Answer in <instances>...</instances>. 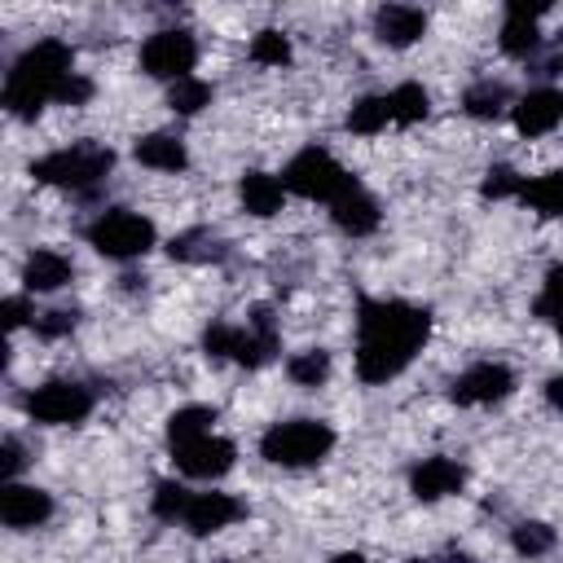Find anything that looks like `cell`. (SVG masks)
<instances>
[{
  "label": "cell",
  "instance_id": "obj_1",
  "mask_svg": "<svg viewBox=\"0 0 563 563\" xmlns=\"http://www.w3.org/2000/svg\"><path fill=\"white\" fill-rule=\"evenodd\" d=\"M356 374L361 383L396 378L431 334V312L405 299H361L356 317Z\"/></svg>",
  "mask_w": 563,
  "mask_h": 563
},
{
  "label": "cell",
  "instance_id": "obj_2",
  "mask_svg": "<svg viewBox=\"0 0 563 563\" xmlns=\"http://www.w3.org/2000/svg\"><path fill=\"white\" fill-rule=\"evenodd\" d=\"M66 75H75V53H70V44H62V40H40V44H31V48L13 62V70H9V79H4V106H9V114H13V119H35V114L44 110V101L57 97V88L66 84Z\"/></svg>",
  "mask_w": 563,
  "mask_h": 563
},
{
  "label": "cell",
  "instance_id": "obj_3",
  "mask_svg": "<svg viewBox=\"0 0 563 563\" xmlns=\"http://www.w3.org/2000/svg\"><path fill=\"white\" fill-rule=\"evenodd\" d=\"M334 449V431L317 418H290V422H273L260 435V453L273 466H312Z\"/></svg>",
  "mask_w": 563,
  "mask_h": 563
},
{
  "label": "cell",
  "instance_id": "obj_4",
  "mask_svg": "<svg viewBox=\"0 0 563 563\" xmlns=\"http://www.w3.org/2000/svg\"><path fill=\"white\" fill-rule=\"evenodd\" d=\"M282 185H286L290 194H299V198L334 202V198H343L347 189H356V176H352L334 154H325V150L308 145V150H299V154L286 163Z\"/></svg>",
  "mask_w": 563,
  "mask_h": 563
},
{
  "label": "cell",
  "instance_id": "obj_5",
  "mask_svg": "<svg viewBox=\"0 0 563 563\" xmlns=\"http://www.w3.org/2000/svg\"><path fill=\"white\" fill-rule=\"evenodd\" d=\"M110 167H114V150L84 141V145H66V150H53V154L35 158V163H31V176L44 180V185L88 189V185H97Z\"/></svg>",
  "mask_w": 563,
  "mask_h": 563
},
{
  "label": "cell",
  "instance_id": "obj_6",
  "mask_svg": "<svg viewBox=\"0 0 563 563\" xmlns=\"http://www.w3.org/2000/svg\"><path fill=\"white\" fill-rule=\"evenodd\" d=\"M88 242L106 255V260H136L154 246V224L136 211H106L88 224Z\"/></svg>",
  "mask_w": 563,
  "mask_h": 563
},
{
  "label": "cell",
  "instance_id": "obj_7",
  "mask_svg": "<svg viewBox=\"0 0 563 563\" xmlns=\"http://www.w3.org/2000/svg\"><path fill=\"white\" fill-rule=\"evenodd\" d=\"M26 413L44 427H75L92 413V391L70 378H53L26 396Z\"/></svg>",
  "mask_w": 563,
  "mask_h": 563
},
{
  "label": "cell",
  "instance_id": "obj_8",
  "mask_svg": "<svg viewBox=\"0 0 563 563\" xmlns=\"http://www.w3.org/2000/svg\"><path fill=\"white\" fill-rule=\"evenodd\" d=\"M198 62V44L189 31H154L145 44H141V70L154 75V79H189Z\"/></svg>",
  "mask_w": 563,
  "mask_h": 563
},
{
  "label": "cell",
  "instance_id": "obj_9",
  "mask_svg": "<svg viewBox=\"0 0 563 563\" xmlns=\"http://www.w3.org/2000/svg\"><path fill=\"white\" fill-rule=\"evenodd\" d=\"M510 391H515V374L501 361H479V365L462 369L449 387V396L457 405H493V400H506Z\"/></svg>",
  "mask_w": 563,
  "mask_h": 563
},
{
  "label": "cell",
  "instance_id": "obj_10",
  "mask_svg": "<svg viewBox=\"0 0 563 563\" xmlns=\"http://www.w3.org/2000/svg\"><path fill=\"white\" fill-rule=\"evenodd\" d=\"M277 352V325H273V312L268 308H255L246 317V325H233L229 330V361L255 369L264 361H273Z\"/></svg>",
  "mask_w": 563,
  "mask_h": 563
},
{
  "label": "cell",
  "instance_id": "obj_11",
  "mask_svg": "<svg viewBox=\"0 0 563 563\" xmlns=\"http://www.w3.org/2000/svg\"><path fill=\"white\" fill-rule=\"evenodd\" d=\"M172 457H176V466H180L185 475H194V479H220V475L233 466L238 449H233L224 435H198V440L172 444Z\"/></svg>",
  "mask_w": 563,
  "mask_h": 563
},
{
  "label": "cell",
  "instance_id": "obj_12",
  "mask_svg": "<svg viewBox=\"0 0 563 563\" xmlns=\"http://www.w3.org/2000/svg\"><path fill=\"white\" fill-rule=\"evenodd\" d=\"M563 123V92L559 88H532L515 101V128L523 136H545Z\"/></svg>",
  "mask_w": 563,
  "mask_h": 563
},
{
  "label": "cell",
  "instance_id": "obj_13",
  "mask_svg": "<svg viewBox=\"0 0 563 563\" xmlns=\"http://www.w3.org/2000/svg\"><path fill=\"white\" fill-rule=\"evenodd\" d=\"M53 515V497L35 484H4L0 488V519L9 528H35Z\"/></svg>",
  "mask_w": 563,
  "mask_h": 563
},
{
  "label": "cell",
  "instance_id": "obj_14",
  "mask_svg": "<svg viewBox=\"0 0 563 563\" xmlns=\"http://www.w3.org/2000/svg\"><path fill=\"white\" fill-rule=\"evenodd\" d=\"M422 31H427V13L413 4H383L374 13V35L387 48H409L413 40H422Z\"/></svg>",
  "mask_w": 563,
  "mask_h": 563
},
{
  "label": "cell",
  "instance_id": "obj_15",
  "mask_svg": "<svg viewBox=\"0 0 563 563\" xmlns=\"http://www.w3.org/2000/svg\"><path fill=\"white\" fill-rule=\"evenodd\" d=\"M462 479H466V471H462L453 457H427V462H418V466H413L409 488H413V497H418V501H440V497L457 493V488H462Z\"/></svg>",
  "mask_w": 563,
  "mask_h": 563
},
{
  "label": "cell",
  "instance_id": "obj_16",
  "mask_svg": "<svg viewBox=\"0 0 563 563\" xmlns=\"http://www.w3.org/2000/svg\"><path fill=\"white\" fill-rule=\"evenodd\" d=\"M238 515H242V506L229 493H194L189 497V510H185V528L194 537H211V532L229 528Z\"/></svg>",
  "mask_w": 563,
  "mask_h": 563
},
{
  "label": "cell",
  "instance_id": "obj_17",
  "mask_svg": "<svg viewBox=\"0 0 563 563\" xmlns=\"http://www.w3.org/2000/svg\"><path fill=\"white\" fill-rule=\"evenodd\" d=\"M537 13H541V4H510L506 9V22H501V53H510V57H532L537 53V44H541V31H537Z\"/></svg>",
  "mask_w": 563,
  "mask_h": 563
},
{
  "label": "cell",
  "instance_id": "obj_18",
  "mask_svg": "<svg viewBox=\"0 0 563 563\" xmlns=\"http://www.w3.org/2000/svg\"><path fill=\"white\" fill-rule=\"evenodd\" d=\"M330 216H334V224H339L343 233H352V238H365V233L378 229V202H374L361 185L347 189L343 198H334V202H330Z\"/></svg>",
  "mask_w": 563,
  "mask_h": 563
},
{
  "label": "cell",
  "instance_id": "obj_19",
  "mask_svg": "<svg viewBox=\"0 0 563 563\" xmlns=\"http://www.w3.org/2000/svg\"><path fill=\"white\" fill-rule=\"evenodd\" d=\"M238 194H242V207L251 216H277L282 202H286V185L277 176H268V172H246Z\"/></svg>",
  "mask_w": 563,
  "mask_h": 563
},
{
  "label": "cell",
  "instance_id": "obj_20",
  "mask_svg": "<svg viewBox=\"0 0 563 563\" xmlns=\"http://www.w3.org/2000/svg\"><path fill=\"white\" fill-rule=\"evenodd\" d=\"M70 260L62 255V251H35V255H26V264H22V282H26V290H57V286H66L70 282Z\"/></svg>",
  "mask_w": 563,
  "mask_h": 563
},
{
  "label": "cell",
  "instance_id": "obj_21",
  "mask_svg": "<svg viewBox=\"0 0 563 563\" xmlns=\"http://www.w3.org/2000/svg\"><path fill=\"white\" fill-rule=\"evenodd\" d=\"M132 154H136V163H145V167H154V172H180V167L189 163L185 145H180L176 136H167V132H150V136H141Z\"/></svg>",
  "mask_w": 563,
  "mask_h": 563
},
{
  "label": "cell",
  "instance_id": "obj_22",
  "mask_svg": "<svg viewBox=\"0 0 563 563\" xmlns=\"http://www.w3.org/2000/svg\"><path fill=\"white\" fill-rule=\"evenodd\" d=\"M519 198L537 211V216H563V167L559 172H545L537 180H523Z\"/></svg>",
  "mask_w": 563,
  "mask_h": 563
},
{
  "label": "cell",
  "instance_id": "obj_23",
  "mask_svg": "<svg viewBox=\"0 0 563 563\" xmlns=\"http://www.w3.org/2000/svg\"><path fill=\"white\" fill-rule=\"evenodd\" d=\"M462 106H466L471 119H497V114L510 106V92H506V84H497V79H479V84H471V88L462 92Z\"/></svg>",
  "mask_w": 563,
  "mask_h": 563
},
{
  "label": "cell",
  "instance_id": "obj_24",
  "mask_svg": "<svg viewBox=\"0 0 563 563\" xmlns=\"http://www.w3.org/2000/svg\"><path fill=\"white\" fill-rule=\"evenodd\" d=\"M387 106H391V123H418L431 114V97L422 84H400L387 92Z\"/></svg>",
  "mask_w": 563,
  "mask_h": 563
},
{
  "label": "cell",
  "instance_id": "obj_25",
  "mask_svg": "<svg viewBox=\"0 0 563 563\" xmlns=\"http://www.w3.org/2000/svg\"><path fill=\"white\" fill-rule=\"evenodd\" d=\"M211 422H216V413H211L207 405H185V409H176V413L167 418V440H172V444H185V440L211 435Z\"/></svg>",
  "mask_w": 563,
  "mask_h": 563
},
{
  "label": "cell",
  "instance_id": "obj_26",
  "mask_svg": "<svg viewBox=\"0 0 563 563\" xmlns=\"http://www.w3.org/2000/svg\"><path fill=\"white\" fill-rule=\"evenodd\" d=\"M167 251H172V260H220L224 255V242L211 229H189V233L172 238Z\"/></svg>",
  "mask_w": 563,
  "mask_h": 563
},
{
  "label": "cell",
  "instance_id": "obj_27",
  "mask_svg": "<svg viewBox=\"0 0 563 563\" xmlns=\"http://www.w3.org/2000/svg\"><path fill=\"white\" fill-rule=\"evenodd\" d=\"M387 119H391L387 97H361V101L347 110V132L374 136V132H383V128H387Z\"/></svg>",
  "mask_w": 563,
  "mask_h": 563
},
{
  "label": "cell",
  "instance_id": "obj_28",
  "mask_svg": "<svg viewBox=\"0 0 563 563\" xmlns=\"http://www.w3.org/2000/svg\"><path fill=\"white\" fill-rule=\"evenodd\" d=\"M286 374H290V383H299V387H317V383H325V374H330V352H325V347L295 352V356L286 361Z\"/></svg>",
  "mask_w": 563,
  "mask_h": 563
},
{
  "label": "cell",
  "instance_id": "obj_29",
  "mask_svg": "<svg viewBox=\"0 0 563 563\" xmlns=\"http://www.w3.org/2000/svg\"><path fill=\"white\" fill-rule=\"evenodd\" d=\"M167 106H172L176 114H198L202 106H211V84H207V79H198V75L176 79V84L167 88Z\"/></svg>",
  "mask_w": 563,
  "mask_h": 563
},
{
  "label": "cell",
  "instance_id": "obj_30",
  "mask_svg": "<svg viewBox=\"0 0 563 563\" xmlns=\"http://www.w3.org/2000/svg\"><path fill=\"white\" fill-rule=\"evenodd\" d=\"M510 545H515L519 554L537 559V554H545V550L554 545V528H550V523H537V519H523V523L510 528Z\"/></svg>",
  "mask_w": 563,
  "mask_h": 563
},
{
  "label": "cell",
  "instance_id": "obj_31",
  "mask_svg": "<svg viewBox=\"0 0 563 563\" xmlns=\"http://www.w3.org/2000/svg\"><path fill=\"white\" fill-rule=\"evenodd\" d=\"M251 62H260V66H286L290 62V40L282 35V31H260L255 40H251Z\"/></svg>",
  "mask_w": 563,
  "mask_h": 563
},
{
  "label": "cell",
  "instance_id": "obj_32",
  "mask_svg": "<svg viewBox=\"0 0 563 563\" xmlns=\"http://www.w3.org/2000/svg\"><path fill=\"white\" fill-rule=\"evenodd\" d=\"M189 488L185 484H176V479H163L158 488H154V515L158 519H185V510H189Z\"/></svg>",
  "mask_w": 563,
  "mask_h": 563
},
{
  "label": "cell",
  "instance_id": "obj_33",
  "mask_svg": "<svg viewBox=\"0 0 563 563\" xmlns=\"http://www.w3.org/2000/svg\"><path fill=\"white\" fill-rule=\"evenodd\" d=\"M519 189H523V176L515 167H506V163L488 167L484 172V185H479L484 198H519Z\"/></svg>",
  "mask_w": 563,
  "mask_h": 563
},
{
  "label": "cell",
  "instance_id": "obj_34",
  "mask_svg": "<svg viewBox=\"0 0 563 563\" xmlns=\"http://www.w3.org/2000/svg\"><path fill=\"white\" fill-rule=\"evenodd\" d=\"M537 317L563 321V264H554V268L545 273V286H541V295H537Z\"/></svg>",
  "mask_w": 563,
  "mask_h": 563
},
{
  "label": "cell",
  "instance_id": "obj_35",
  "mask_svg": "<svg viewBox=\"0 0 563 563\" xmlns=\"http://www.w3.org/2000/svg\"><path fill=\"white\" fill-rule=\"evenodd\" d=\"M35 330H40L44 339H62V334L75 330V312H70V308H53V312H44V317L35 321Z\"/></svg>",
  "mask_w": 563,
  "mask_h": 563
},
{
  "label": "cell",
  "instance_id": "obj_36",
  "mask_svg": "<svg viewBox=\"0 0 563 563\" xmlns=\"http://www.w3.org/2000/svg\"><path fill=\"white\" fill-rule=\"evenodd\" d=\"M88 97H92V84L75 70V75H66V84L57 88V97H53V101H62V106H84Z\"/></svg>",
  "mask_w": 563,
  "mask_h": 563
},
{
  "label": "cell",
  "instance_id": "obj_37",
  "mask_svg": "<svg viewBox=\"0 0 563 563\" xmlns=\"http://www.w3.org/2000/svg\"><path fill=\"white\" fill-rule=\"evenodd\" d=\"M229 330L233 325H207V334H202L207 356H229Z\"/></svg>",
  "mask_w": 563,
  "mask_h": 563
},
{
  "label": "cell",
  "instance_id": "obj_38",
  "mask_svg": "<svg viewBox=\"0 0 563 563\" xmlns=\"http://www.w3.org/2000/svg\"><path fill=\"white\" fill-rule=\"evenodd\" d=\"M18 471H22V444L18 440H4V449H0V475L13 479Z\"/></svg>",
  "mask_w": 563,
  "mask_h": 563
},
{
  "label": "cell",
  "instance_id": "obj_39",
  "mask_svg": "<svg viewBox=\"0 0 563 563\" xmlns=\"http://www.w3.org/2000/svg\"><path fill=\"white\" fill-rule=\"evenodd\" d=\"M26 317H31V312H26V299H4V325H9V330H18Z\"/></svg>",
  "mask_w": 563,
  "mask_h": 563
},
{
  "label": "cell",
  "instance_id": "obj_40",
  "mask_svg": "<svg viewBox=\"0 0 563 563\" xmlns=\"http://www.w3.org/2000/svg\"><path fill=\"white\" fill-rule=\"evenodd\" d=\"M545 400H550V405L563 413V374H554V378L545 383Z\"/></svg>",
  "mask_w": 563,
  "mask_h": 563
},
{
  "label": "cell",
  "instance_id": "obj_41",
  "mask_svg": "<svg viewBox=\"0 0 563 563\" xmlns=\"http://www.w3.org/2000/svg\"><path fill=\"white\" fill-rule=\"evenodd\" d=\"M330 563H365V554H356V550H343V554H334Z\"/></svg>",
  "mask_w": 563,
  "mask_h": 563
},
{
  "label": "cell",
  "instance_id": "obj_42",
  "mask_svg": "<svg viewBox=\"0 0 563 563\" xmlns=\"http://www.w3.org/2000/svg\"><path fill=\"white\" fill-rule=\"evenodd\" d=\"M435 563H471V559H466V554H453V550H449V554H440Z\"/></svg>",
  "mask_w": 563,
  "mask_h": 563
},
{
  "label": "cell",
  "instance_id": "obj_43",
  "mask_svg": "<svg viewBox=\"0 0 563 563\" xmlns=\"http://www.w3.org/2000/svg\"><path fill=\"white\" fill-rule=\"evenodd\" d=\"M554 325H559V334H563V321H554Z\"/></svg>",
  "mask_w": 563,
  "mask_h": 563
}]
</instances>
